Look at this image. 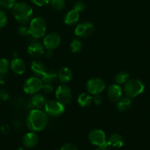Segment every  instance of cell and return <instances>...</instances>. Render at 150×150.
Returning a JSON list of instances; mask_svg holds the SVG:
<instances>
[{
    "mask_svg": "<svg viewBox=\"0 0 150 150\" xmlns=\"http://www.w3.org/2000/svg\"><path fill=\"white\" fill-rule=\"evenodd\" d=\"M7 23V17L3 10H0V29L4 28Z\"/></svg>",
    "mask_w": 150,
    "mask_h": 150,
    "instance_id": "cell-29",
    "label": "cell"
},
{
    "mask_svg": "<svg viewBox=\"0 0 150 150\" xmlns=\"http://www.w3.org/2000/svg\"><path fill=\"white\" fill-rule=\"evenodd\" d=\"M60 150H77V147L73 143H66L62 146Z\"/></svg>",
    "mask_w": 150,
    "mask_h": 150,
    "instance_id": "cell-32",
    "label": "cell"
},
{
    "mask_svg": "<svg viewBox=\"0 0 150 150\" xmlns=\"http://www.w3.org/2000/svg\"><path fill=\"white\" fill-rule=\"evenodd\" d=\"M19 35L23 37H26L29 35V26H26V24H23L19 28Z\"/></svg>",
    "mask_w": 150,
    "mask_h": 150,
    "instance_id": "cell-30",
    "label": "cell"
},
{
    "mask_svg": "<svg viewBox=\"0 0 150 150\" xmlns=\"http://www.w3.org/2000/svg\"><path fill=\"white\" fill-rule=\"evenodd\" d=\"M17 150H24V149H23V148H21V147H19Z\"/></svg>",
    "mask_w": 150,
    "mask_h": 150,
    "instance_id": "cell-40",
    "label": "cell"
},
{
    "mask_svg": "<svg viewBox=\"0 0 150 150\" xmlns=\"http://www.w3.org/2000/svg\"><path fill=\"white\" fill-rule=\"evenodd\" d=\"M38 142V137L35 132H29L24 136L22 139L23 145L26 148H32L36 146Z\"/></svg>",
    "mask_w": 150,
    "mask_h": 150,
    "instance_id": "cell-15",
    "label": "cell"
},
{
    "mask_svg": "<svg viewBox=\"0 0 150 150\" xmlns=\"http://www.w3.org/2000/svg\"><path fill=\"white\" fill-rule=\"evenodd\" d=\"M10 1H14V2H16V0H10Z\"/></svg>",
    "mask_w": 150,
    "mask_h": 150,
    "instance_id": "cell-41",
    "label": "cell"
},
{
    "mask_svg": "<svg viewBox=\"0 0 150 150\" xmlns=\"http://www.w3.org/2000/svg\"><path fill=\"white\" fill-rule=\"evenodd\" d=\"M79 20V13L76 10H70L66 13L64 18V22L68 26H74L76 24Z\"/></svg>",
    "mask_w": 150,
    "mask_h": 150,
    "instance_id": "cell-19",
    "label": "cell"
},
{
    "mask_svg": "<svg viewBox=\"0 0 150 150\" xmlns=\"http://www.w3.org/2000/svg\"><path fill=\"white\" fill-rule=\"evenodd\" d=\"M15 18L21 24H26L32 20L33 10L32 7L26 2H18L12 8Z\"/></svg>",
    "mask_w": 150,
    "mask_h": 150,
    "instance_id": "cell-2",
    "label": "cell"
},
{
    "mask_svg": "<svg viewBox=\"0 0 150 150\" xmlns=\"http://www.w3.org/2000/svg\"><path fill=\"white\" fill-rule=\"evenodd\" d=\"M46 57H48V58H50V57H52L53 54H52V51H49L46 52Z\"/></svg>",
    "mask_w": 150,
    "mask_h": 150,
    "instance_id": "cell-39",
    "label": "cell"
},
{
    "mask_svg": "<svg viewBox=\"0 0 150 150\" xmlns=\"http://www.w3.org/2000/svg\"><path fill=\"white\" fill-rule=\"evenodd\" d=\"M49 116L44 111L35 108L31 110L26 117V125L32 132H40L46 128Z\"/></svg>",
    "mask_w": 150,
    "mask_h": 150,
    "instance_id": "cell-1",
    "label": "cell"
},
{
    "mask_svg": "<svg viewBox=\"0 0 150 150\" xmlns=\"http://www.w3.org/2000/svg\"><path fill=\"white\" fill-rule=\"evenodd\" d=\"M124 144V139L119 133H113L107 139V145L113 148H121Z\"/></svg>",
    "mask_w": 150,
    "mask_h": 150,
    "instance_id": "cell-17",
    "label": "cell"
},
{
    "mask_svg": "<svg viewBox=\"0 0 150 150\" xmlns=\"http://www.w3.org/2000/svg\"><path fill=\"white\" fill-rule=\"evenodd\" d=\"M61 42V38L60 35L56 32H51L49 33L44 37L43 44L44 48H46L49 51H53L56 49Z\"/></svg>",
    "mask_w": 150,
    "mask_h": 150,
    "instance_id": "cell-11",
    "label": "cell"
},
{
    "mask_svg": "<svg viewBox=\"0 0 150 150\" xmlns=\"http://www.w3.org/2000/svg\"><path fill=\"white\" fill-rule=\"evenodd\" d=\"M55 97L57 100L63 105H66L70 102L72 98L71 90L66 85H60L56 89Z\"/></svg>",
    "mask_w": 150,
    "mask_h": 150,
    "instance_id": "cell-10",
    "label": "cell"
},
{
    "mask_svg": "<svg viewBox=\"0 0 150 150\" xmlns=\"http://www.w3.org/2000/svg\"><path fill=\"white\" fill-rule=\"evenodd\" d=\"M107 145H104V146H98V148H97V149L96 150H107Z\"/></svg>",
    "mask_w": 150,
    "mask_h": 150,
    "instance_id": "cell-38",
    "label": "cell"
},
{
    "mask_svg": "<svg viewBox=\"0 0 150 150\" xmlns=\"http://www.w3.org/2000/svg\"><path fill=\"white\" fill-rule=\"evenodd\" d=\"M88 141L93 145L97 146L107 145L105 133L99 129H94L88 133Z\"/></svg>",
    "mask_w": 150,
    "mask_h": 150,
    "instance_id": "cell-7",
    "label": "cell"
},
{
    "mask_svg": "<svg viewBox=\"0 0 150 150\" xmlns=\"http://www.w3.org/2000/svg\"><path fill=\"white\" fill-rule=\"evenodd\" d=\"M145 89L144 83L141 80L137 79H132L127 80L124 83V92L126 97L130 98H135L143 93Z\"/></svg>",
    "mask_w": 150,
    "mask_h": 150,
    "instance_id": "cell-3",
    "label": "cell"
},
{
    "mask_svg": "<svg viewBox=\"0 0 150 150\" xmlns=\"http://www.w3.org/2000/svg\"><path fill=\"white\" fill-rule=\"evenodd\" d=\"M44 110L47 115L49 117H58L64 113L65 107L64 105L58 100H50L46 103Z\"/></svg>",
    "mask_w": 150,
    "mask_h": 150,
    "instance_id": "cell-6",
    "label": "cell"
},
{
    "mask_svg": "<svg viewBox=\"0 0 150 150\" xmlns=\"http://www.w3.org/2000/svg\"><path fill=\"white\" fill-rule=\"evenodd\" d=\"M10 64L7 59L0 58V75H6L10 70Z\"/></svg>",
    "mask_w": 150,
    "mask_h": 150,
    "instance_id": "cell-26",
    "label": "cell"
},
{
    "mask_svg": "<svg viewBox=\"0 0 150 150\" xmlns=\"http://www.w3.org/2000/svg\"><path fill=\"white\" fill-rule=\"evenodd\" d=\"M10 69L16 74L21 75L25 72L26 65H25V63L23 60L18 58V57H16L10 62Z\"/></svg>",
    "mask_w": 150,
    "mask_h": 150,
    "instance_id": "cell-16",
    "label": "cell"
},
{
    "mask_svg": "<svg viewBox=\"0 0 150 150\" xmlns=\"http://www.w3.org/2000/svg\"><path fill=\"white\" fill-rule=\"evenodd\" d=\"M72 77H73V73L69 67H62L59 70L57 74V79L63 83H67L70 82Z\"/></svg>",
    "mask_w": 150,
    "mask_h": 150,
    "instance_id": "cell-20",
    "label": "cell"
},
{
    "mask_svg": "<svg viewBox=\"0 0 150 150\" xmlns=\"http://www.w3.org/2000/svg\"><path fill=\"white\" fill-rule=\"evenodd\" d=\"M86 89L91 95H99L105 89V83L99 78H92L87 82Z\"/></svg>",
    "mask_w": 150,
    "mask_h": 150,
    "instance_id": "cell-8",
    "label": "cell"
},
{
    "mask_svg": "<svg viewBox=\"0 0 150 150\" xmlns=\"http://www.w3.org/2000/svg\"><path fill=\"white\" fill-rule=\"evenodd\" d=\"M57 79V74L54 71L49 70L46 71V73L42 76L41 80L43 83H48V84H52Z\"/></svg>",
    "mask_w": 150,
    "mask_h": 150,
    "instance_id": "cell-23",
    "label": "cell"
},
{
    "mask_svg": "<svg viewBox=\"0 0 150 150\" xmlns=\"http://www.w3.org/2000/svg\"><path fill=\"white\" fill-rule=\"evenodd\" d=\"M93 101V98L91 95L88 93H82L78 96L77 98V103L79 106L85 107L89 106Z\"/></svg>",
    "mask_w": 150,
    "mask_h": 150,
    "instance_id": "cell-22",
    "label": "cell"
},
{
    "mask_svg": "<svg viewBox=\"0 0 150 150\" xmlns=\"http://www.w3.org/2000/svg\"><path fill=\"white\" fill-rule=\"evenodd\" d=\"M50 1L51 0H31V1L34 4H35L37 6H39V7H42V6L49 4L50 2Z\"/></svg>",
    "mask_w": 150,
    "mask_h": 150,
    "instance_id": "cell-33",
    "label": "cell"
},
{
    "mask_svg": "<svg viewBox=\"0 0 150 150\" xmlns=\"http://www.w3.org/2000/svg\"><path fill=\"white\" fill-rule=\"evenodd\" d=\"M51 5L56 10H62L66 7L65 0H51Z\"/></svg>",
    "mask_w": 150,
    "mask_h": 150,
    "instance_id": "cell-27",
    "label": "cell"
},
{
    "mask_svg": "<svg viewBox=\"0 0 150 150\" xmlns=\"http://www.w3.org/2000/svg\"><path fill=\"white\" fill-rule=\"evenodd\" d=\"M29 35L35 38H41L44 36L46 32V21L42 17L37 16L29 22Z\"/></svg>",
    "mask_w": 150,
    "mask_h": 150,
    "instance_id": "cell-4",
    "label": "cell"
},
{
    "mask_svg": "<svg viewBox=\"0 0 150 150\" xmlns=\"http://www.w3.org/2000/svg\"><path fill=\"white\" fill-rule=\"evenodd\" d=\"M82 43L81 42L80 40L78 38H75L73 39L70 42V48L72 52L74 53H78L82 50Z\"/></svg>",
    "mask_w": 150,
    "mask_h": 150,
    "instance_id": "cell-25",
    "label": "cell"
},
{
    "mask_svg": "<svg viewBox=\"0 0 150 150\" xmlns=\"http://www.w3.org/2000/svg\"><path fill=\"white\" fill-rule=\"evenodd\" d=\"M123 92L124 90L120 85L113 83V84L110 85L107 88V97L112 102H118L122 98Z\"/></svg>",
    "mask_w": 150,
    "mask_h": 150,
    "instance_id": "cell-12",
    "label": "cell"
},
{
    "mask_svg": "<svg viewBox=\"0 0 150 150\" xmlns=\"http://www.w3.org/2000/svg\"><path fill=\"white\" fill-rule=\"evenodd\" d=\"M9 98V94L4 89H0V99L2 100H7Z\"/></svg>",
    "mask_w": 150,
    "mask_h": 150,
    "instance_id": "cell-35",
    "label": "cell"
},
{
    "mask_svg": "<svg viewBox=\"0 0 150 150\" xmlns=\"http://www.w3.org/2000/svg\"><path fill=\"white\" fill-rule=\"evenodd\" d=\"M129 73H126V72L124 71H121V72H119V73L116 75L115 76V83L118 85H122V84H124L126 81H127L128 79H129Z\"/></svg>",
    "mask_w": 150,
    "mask_h": 150,
    "instance_id": "cell-24",
    "label": "cell"
},
{
    "mask_svg": "<svg viewBox=\"0 0 150 150\" xmlns=\"http://www.w3.org/2000/svg\"><path fill=\"white\" fill-rule=\"evenodd\" d=\"M94 102L96 105H99L102 103L103 102V99H102V97L99 95H96L94 96Z\"/></svg>",
    "mask_w": 150,
    "mask_h": 150,
    "instance_id": "cell-36",
    "label": "cell"
},
{
    "mask_svg": "<svg viewBox=\"0 0 150 150\" xmlns=\"http://www.w3.org/2000/svg\"><path fill=\"white\" fill-rule=\"evenodd\" d=\"M27 52L31 57L38 58L42 57L45 53L44 45L38 42H34L31 43L27 48Z\"/></svg>",
    "mask_w": 150,
    "mask_h": 150,
    "instance_id": "cell-13",
    "label": "cell"
},
{
    "mask_svg": "<svg viewBox=\"0 0 150 150\" xmlns=\"http://www.w3.org/2000/svg\"><path fill=\"white\" fill-rule=\"evenodd\" d=\"M94 32V25L91 22L83 21L76 26L74 30L75 35L78 38H85L89 37Z\"/></svg>",
    "mask_w": 150,
    "mask_h": 150,
    "instance_id": "cell-9",
    "label": "cell"
},
{
    "mask_svg": "<svg viewBox=\"0 0 150 150\" xmlns=\"http://www.w3.org/2000/svg\"><path fill=\"white\" fill-rule=\"evenodd\" d=\"M132 105V100L129 97H124L121 98L116 104L117 110L120 112H125L130 108Z\"/></svg>",
    "mask_w": 150,
    "mask_h": 150,
    "instance_id": "cell-21",
    "label": "cell"
},
{
    "mask_svg": "<svg viewBox=\"0 0 150 150\" xmlns=\"http://www.w3.org/2000/svg\"><path fill=\"white\" fill-rule=\"evenodd\" d=\"M46 103V98L41 93L34 94L31 98V103L32 106L37 109H41L42 108H44Z\"/></svg>",
    "mask_w": 150,
    "mask_h": 150,
    "instance_id": "cell-18",
    "label": "cell"
},
{
    "mask_svg": "<svg viewBox=\"0 0 150 150\" xmlns=\"http://www.w3.org/2000/svg\"><path fill=\"white\" fill-rule=\"evenodd\" d=\"M43 81L40 78L33 76L26 79L24 83L23 89L28 95H34L41 90L43 86Z\"/></svg>",
    "mask_w": 150,
    "mask_h": 150,
    "instance_id": "cell-5",
    "label": "cell"
},
{
    "mask_svg": "<svg viewBox=\"0 0 150 150\" xmlns=\"http://www.w3.org/2000/svg\"><path fill=\"white\" fill-rule=\"evenodd\" d=\"M31 70L32 73L38 78H42V76L46 73V67L42 62L39 60H34L31 64Z\"/></svg>",
    "mask_w": 150,
    "mask_h": 150,
    "instance_id": "cell-14",
    "label": "cell"
},
{
    "mask_svg": "<svg viewBox=\"0 0 150 150\" xmlns=\"http://www.w3.org/2000/svg\"><path fill=\"white\" fill-rule=\"evenodd\" d=\"M6 81L5 75H0V83H4Z\"/></svg>",
    "mask_w": 150,
    "mask_h": 150,
    "instance_id": "cell-37",
    "label": "cell"
},
{
    "mask_svg": "<svg viewBox=\"0 0 150 150\" xmlns=\"http://www.w3.org/2000/svg\"><path fill=\"white\" fill-rule=\"evenodd\" d=\"M15 4H16V2L10 1V0H1L0 1V5L4 9L13 8Z\"/></svg>",
    "mask_w": 150,
    "mask_h": 150,
    "instance_id": "cell-28",
    "label": "cell"
},
{
    "mask_svg": "<svg viewBox=\"0 0 150 150\" xmlns=\"http://www.w3.org/2000/svg\"><path fill=\"white\" fill-rule=\"evenodd\" d=\"M41 90L43 91L46 94H49L51 93V92L53 91V88L51 84H48V83H44L42 86V89Z\"/></svg>",
    "mask_w": 150,
    "mask_h": 150,
    "instance_id": "cell-34",
    "label": "cell"
},
{
    "mask_svg": "<svg viewBox=\"0 0 150 150\" xmlns=\"http://www.w3.org/2000/svg\"><path fill=\"white\" fill-rule=\"evenodd\" d=\"M74 9L76 10L77 12H79V13H82V12H83L85 9V3L82 2V1H77V2H76L74 4Z\"/></svg>",
    "mask_w": 150,
    "mask_h": 150,
    "instance_id": "cell-31",
    "label": "cell"
}]
</instances>
